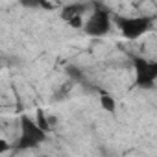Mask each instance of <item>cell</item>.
I'll return each instance as SVG.
<instances>
[{
    "label": "cell",
    "mask_w": 157,
    "mask_h": 157,
    "mask_svg": "<svg viewBox=\"0 0 157 157\" xmlns=\"http://www.w3.org/2000/svg\"><path fill=\"white\" fill-rule=\"evenodd\" d=\"M100 104H102V107H104L105 111H109V113H115V109H117L115 98H113L111 94L104 93V91H100Z\"/></svg>",
    "instance_id": "8992f818"
},
{
    "label": "cell",
    "mask_w": 157,
    "mask_h": 157,
    "mask_svg": "<svg viewBox=\"0 0 157 157\" xmlns=\"http://www.w3.org/2000/svg\"><path fill=\"white\" fill-rule=\"evenodd\" d=\"M115 22L126 39H139L142 33H146L150 30L153 19L151 17H129V19L115 17Z\"/></svg>",
    "instance_id": "3957f363"
},
{
    "label": "cell",
    "mask_w": 157,
    "mask_h": 157,
    "mask_svg": "<svg viewBox=\"0 0 157 157\" xmlns=\"http://www.w3.org/2000/svg\"><path fill=\"white\" fill-rule=\"evenodd\" d=\"M21 4L24 8H48L50 10V4L46 2V0H21Z\"/></svg>",
    "instance_id": "9c48e42d"
},
{
    "label": "cell",
    "mask_w": 157,
    "mask_h": 157,
    "mask_svg": "<svg viewBox=\"0 0 157 157\" xmlns=\"http://www.w3.org/2000/svg\"><path fill=\"white\" fill-rule=\"evenodd\" d=\"M133 67H135V83L140 89H153V83L157 80V63L148 61L140 56H133Z\"/></svg>",
    "instance_id": "6da1fadb"
},
{
    "label": "cell",
    "mask_w": 157,
    "mask_h": 157,
    "mask_svg": "<svg viewBox=\"0 0 157 157\" xmlns=\"http://www.w3.org/2000/svg\"><path fill=\"white\" fill-rule=\"evenodd\" d=\"M8 150H10V144H8L6 140L0 139V153H4V151H8Z\"/></svg>",
    "instance_id": "8fae6325"
},
{
    "label": "cell",
    "mask_w": 157,
    "mask_h": 157,
    "mask_svg": "<svg viewBox=\"0 0 157 157\" xmlns=\"http://www.w3.org/2000/svg\"><path fill=\"white\" fill-rule=\"evenodd\" d=\"M85 13V6L83 4H68L61 10V19L63 21H68L76 15H83Z\"/></svg>",
    "instance_id": "5b68a950"
},
{
    "label": "cell",
    "mask_w": 157,
    "mask_h": 157,
    "mask_svg": "<svg viewBox=\"0 0 157 157\" xmlns=\"http://www.w3.org/2000/svg\"><path fill=\"white\" fill-rule=\"evenodd\" d=\"M35 124L43 129V131H50L52 128H50V122H48V118H46V115H44V111L43 109H37V115H35Z\"/></svg>",
    "instance_id": "52a82bcc"
},
{
    "label": "cell",
    "mask_w": 157,
    "mask_h": 157,
    "mask_svg": "<svg viewBox=\"0 0 157 157\" xmlns=\"http://www.w3.org/2000/svg\"><path fill=\"white\" fill-rule=\"evenodd\" d=\"M21 129H22V135H21V139L17 142V148H21V150L35 148L37 144L46 140V131H43L35 124V120H32L30 117L21 118Z\"/></svg>",
    "instance_id": "7a4b0ae2"
},
{
    "label": "cell",
    "mask_w": 157,
    "mask_h": 157,
    "mask_svg": "<svg viewBox=\"0 0 157 157\" xmlns=\"http://www.w3.org/2000/svg\"><path fill=\"white\" fill-rule=\"evenodd\" d=\"M67 22H68V26L74 28V30H78V28H82V26H83V19H82V15H76V17L68 19Z\"/></svg>",
    "instance_id": "30bf717a"
},
{
    "label": "cell",
    "mask_w": 157,
    "mask_h": 157,
    "mask_svg": "<svg viewBox=\"0 0 157 157\" xmlns=\"http://www.w3.org/2000/svg\"><path fill=\"white\" fill-rule=\"evenodd\" d=\"M111 28V17H109V11L104 10V8H96L94 13L91 15V19L85 22V32L93 37H102L109 32Z\"/></svg>",
    "instance_id": "277c9868"
},
{
    "label": "cell",
    "mask_w": 157,
    "mask_h": 157,
    "mask_svg": "<svg viewBox=\"0 0 157 157\" xmlns=\"http://www.w3.org/2000/svg\"><path fill=\"white\" fill-rule=\"evenodd\" d=\"M67 74H68L70 80H74V82H83V80H85L83 72L78 68V67H74V65H68V67H67Z\"/></svg>",
    "instance_id": "ba28073f"
}]
</instances>
